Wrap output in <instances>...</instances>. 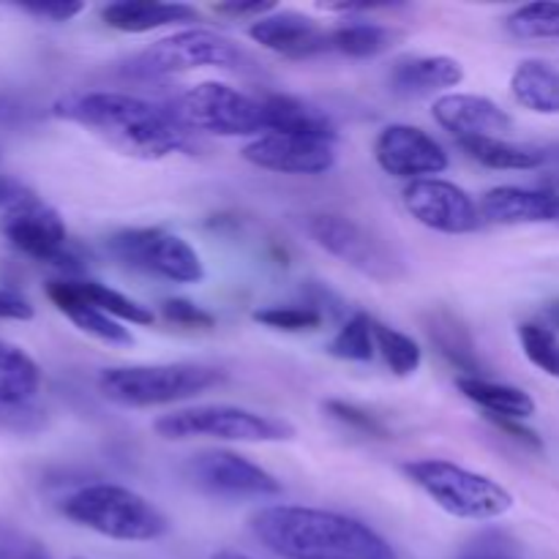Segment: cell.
Returning <instances> with one entry per match:
<instances>
[{
	"instance_id": "obj_19",
	"label": "cell",
	"mask_w": 559,
	"mask_h": 559,
	"mask_svg": "<svg viewBox=\"0 0 559 559\" xmlns=\"http://www.w3.org/2000/svg\"><path fill=\"white\" fill-rule=\"evenodd\" d=\"M480 218L502 227L559 222V211L549 194L522 186H495L480 197Z\"/></svg>"
},
{
	"instance_id": "obj_39",
	"label": "cell",
	"mask_w": 559,
	"mask_h": 559,
	"mask_svg": "<svg viewBox=\"0 0 559 559\" xmlns=\"http://www.w3.org/2000/svg\"><path fill=\"white\" fill-rule=\"evenodd\" d=\"M33 306L31 300L22 298L20 293H14V289H3L0 287V320H20V322H27L33 320Z\"/></svg>"
},
{
	"instance_id": "obj_31",
	"label": "cell",
	"mask_w": 559,
	"mask_h": 559,
	"mask_svg": "<svg viewBox=\"0 0 559 559\" xmlns=\"http://www.w3.org/2000/svg\"><path fill=\"white\" fill-rule=\"evenodd\" d=\"M374 338H377V353L385 358L388 369L396 377H409L420 369L424 364V349L418 347L413 336L396 331L391 325H382L374 320Z\"/></svg>"
},
{
	"instance_id": "obj_18",
	"label": "cell",
	"mask_w": 559,
	"mask_h": 559,
	"mask_svg": "<svg viewBox=\"0 0 559 559\" xmlns=\"http://www.w3.org/2000/svg\"><path fill=\"white\" fill-rule=\"evenodd\" d=\"M464 82V66L451 55H407L391 69V91L404 98L431 96Z\"/></svg>"
},
{
	"instance_id": "obj_37",
	"label": "cell",
	"mask_w": 559,
	"mask_h": 559,
	"mask_svg": "<svg viewBox=\"0 0 559 559\" xmlns=\"http://www.w3.org/2000/svg\"><path fill=\"white\" fill-rule=\"evenodd\" d=\"M325 409L331 413V418H336L338 424L349 426V429H358L364 435H374V437H385V429H382L380 420L374 415H369L366 409L355 407V404L347 402H328Z\"/></svg>"
},
{
	"instance_id": "obj_33",
	"label": "cell",
	"mask_w": 559,
	"mask_h": 559,
	"mask_svg": "<svg viewBox=\"0 0 559 559\" xmlns=\"http://www.w3.org/2000/svg\"><path fill=\"white\" fill-rule=\"evenodd\" d=\"M506 27L516 38H559V3H530L513 11Z\"/></svg>"
},
{
	"instance_id": "obj_12",
	"label": "cell",
	"mask_w": 559,
	"mask_h": 559,
	"mask_svg": "<svg viewBox=\"0 0 559 559\" xmlns=\"http://www.w3.org/2000/svg\"><path fill=\"white\" fill-rule=\"evenodd\" d=\"M191 484L218 500H271L282 495V480L249 456L213 448L200 451L186 464Z\"/></svg>"
},
{
	"instance_id": "obj_27",
	"label": "cell",
	"mask_w": 559,
	"mask_h": 559,
	"mask_svg": "<svg viewBox=\"0 0 559 559\" xmlns=\"http://www.w3.org/2000/svg\"><path fill=\"white\" fill-rule=\"evenodd\" d=\"M469 158L489 169H516V173H527V169H538L546 164L544 147L540 145H519L511 140H464L459 142Z\"/></svg>"
},
{
	"instance_id": "obj_36",
	"label": "cell",
	"mask_w": 559,
	"mask_h": 559,
	"mask_svg": "<svg viewBox=\"0 0 559 559\" xmlns=\"http://www.w3.org/2000/svg\"><path fill=\"white\" fill-rule=\"evenodd\" d=\"M44 426V409L36 404H0V429L31 435Z\"/></svg>"
},
{
	"instance_id": "obj_9",
	"label": "cell",
	"mask_w": 559,
	"mask_h": 559,
	"mask_svg": "<svg viewBox=\"0 0 559 559\" xmlns=\"http://www.w3.org/2000/svg\"><path fill=\"white\" fill-rule=\"evenodd\" d=\"M0 235L14 251H20L27 260L44 262V265L58 267H82L80 254L69 238L63 216L47 202L33 194H22L11 205L3 207L0 216Z\"/></svg>"
},
{
	"instance_id": "obj_28",
	"label": "cell",
	"mask_w": 559,
	"mask_h": 559,
	"mask_svg": "<svg viewBox=\"0 0 559 559\" xmlns=\"http://www.w3.org/2000/svg\"><path fill=\"white\" fill-rule=\"evenodd\" d=\"M393 41V31L385 25L366 20H347L331 27V49L347 55V58H374L385 52Z\"/></svg>"
},
{
	"instance_id": "obj_41",
	"label": "cell",
	"mask_w": 559,
	"mask_h": 559,
	"mask_svg": "<svg viewBox=\"0 0 559 559\" xmlns=\"http://www.w3.org/2000/svg\"><path fill=\"white\" fill-rule=\"evenodd\" d=\"M22 194H25V189H22V186L16 183V180L3 178V175H0V207L11 205V202L20 200Z\"/></svg>"
},
{
	"instance_id": "obj_40",
	"label": "cell",
	"mask_w": 559,
	"mask_h": 559,
	"mask_svg": "<svg viewBox=\"0 0 559 559\" xmlns=\"http://www.w3.org/2000/svg\"><path fill=\"white\" fill-rule=\"evenodd\" d=\"M213 9L218 11V14H229V16H254L257 20H262V16H267L271 11H276V5L273 3H218L213 5Z\"/></svg>"
},
{
	"instance_id": "obj_32",
	"label": "cell",
	"mask_w": 559,
	"mask_h": 559,
	"mask_svg": "<svg viewBox=\"0 0 559 559\" xmlns=\"http://www.w3.org/2000/svg\"><path fill=\"white\" fill-rule=\"evenodd\" d=\"M519 342L535 369L559 380V336L551 328L540 325V322H524L519 325Z\"/></svg>"
},
{
	"instance_id": "obj_4",
	"label": "cell",
	"mask_w": 559,
	"mask_h": 559,
	"mask_svg": "<svg viewBox=\"0 0 559 559\" xmlns=\"http://www.w3.org/2000/svg\"><path fill=\"white\" fill-rule=\"evenodd\" d=\"M227 380L222 369L202 364L112 366L98 374V391L107 402L129 409L164 407L186 402Z\"/></svg>"
},
{
	"instance_id": "obj_8",
	"label": "cell",
	"mask_w": 559,
	"mask_h": 559,
	"mask_svg": "<svg viewBox=\"0 0 559 559\" xmlns=\"http://www.w3.org/2000/svg\"><path fill=\"white\" fill-rule=\"evenodd\" d=\"M107 254L131 271L173 284H200L205 265L189 240L158 227H131L107 238Z\"/></svg>"
},
{
	"instance_id": "obj_21",
	"label": "cell",
	"mask_w": 559,
	"mask_h": 559,
	"mask_svg": "<svg viewBox=\"0 0 559 559\" xmlns=\"http://www.w3.org/2000/svg\"><path fill=\"white\" fill-rule=\"evenodd\" d=\"M102 20L120 33H151L158 27L186 25L197 20L194 5L151 3V0H118L102 9Z\"/></svg>"
},
{
	"instance_id": "obj_7",
	"label": "cell",
	"mask_w": 559,
	"mask_h": 559,
	"mask_svg": "<svg viewBox=\"0 0 559 559\" xmlns=\"http://www.w3.org/2000/svg\"><path fill=\"white\" fill-rule=\"evenodd\" d=\"M243 63H249V55L235 47L227 36L205 31V27H189V31L158 38L156 44L136 52L126 63V74L136 80H162V76L207 69V66L240 69Z\"/></svg>"
},
{
	"instance_id": "obj_45",
	"label": "cell",
	"mask_w": 559,
	"mask_h": 559,
	"mask_svg": "<svg viewBox=\"0 0 559 559\" xmlns=\"http://www.w3.org/2000/svg\"><path fill=\"white\" fill-rule=\"evenodd\" d=\"M211 559H254L249 555H240V551H216Z\"/></svg>"
},
{
	"instance_id": "obj_20",
	"label": "cell",
	"mask_w": 559,
	"mask_h": 559,
	"mask_svg": "<svg viewBox=\"0 0 559 559\" xmlns=\"http://www.w3.org/2000/svg\"><path fill=\"white\" fill-rule=\"evenodd\" d=\"M47 298L52 300L55 309H58L60 314L69 317V320L74 322V328H80L87 336L98 338V342L104 344H115V347H131V344H134V336H131V331L123 322L104 314V311L96 309L93 304H87L71 282H49Z\"/></svg>"
},
{
	"instance_id": "obj_46",
	"label": "cell",
	"mask_w": 559,
	"mask_h": 559,
	"mask_svg": "<svg viewBox=\"0 0 559 559\" xmlns=\"http://www.w3.org/2000/svg\"><path fill=\"white\" fill-rule=\"evenodd\" d=\"M464 559H511V557H497V555H478V557H464Z\"/></svg>"
},
{
	"instance_id": "obj_2",
	"label": "cell",
	"mask_w": 559,
	"mask_h": 559,
	"mask_svg": "<svg viewBox=\"0 0 559 559\" xmlns=\"http://www.w3.org/2000/svg\"><path fill=\"white\" fill-rule=\"evenodd\" d=\"M249 527L282 559H399L393 546L353 516L304 506H267Z\"/></svg>"
},
{
	"instance_id": "obj_15",
	"label": "cell",
	"mask_w": 559,
	"mask_h": 559,
	"mask_svg": "<svg viewBox=\"0 0 559 559\" xmlns=\"http://www.w3.org/2000/svg\"><path fill=\"white\" fill-rule=\"evenodd\" d=\"M254 167L278 175H325L336 164V142L265 131L240 151Z\"/></svg>"
},
{
	"instance_id": "obj_35",
	"label": "cell",
	"mask_w": 559,
	"mask_h": 559,
	"mask_svg": "<svg viewBox=\"0 0 559 559\" xmlns=\"http://www.w3.org/2000/svg\"><path fill=\"white\" fill-rule=\"evenodd\" d=\"M164 320L180 328H194V331H211L216 325V317L205 311L202 306L191 304L186 298H169L162 304Z\"/></svg>"
},
{
	"instance_id": "obj_34",
	"label": "cell",
	"mask_w": 559,
	"mask_h": 559,
	"mask_svg": "<svg viewBox=\"0 0 559 559\" xmlns=\"http://www.w3.org/2000/svg\"><path fill=\"white\" fill-rule=\"evenodd\" d=\"M251 317L260 325L284 333L317 331L325 322V314L317 306H265V309H257Z\"/></svg>"
},
{
	"instance_id": "obj_26",
	"label": "cell",
	"mask_w": 559,
	"mask_h": 559,
	"mask_svg": "<svg viewBox=\"0 0 559 559\" xmlns=\"http://www.w3.org/2000/svg\"><path fill=\"white\" fill-rule=\"evenodd\" d=\"M426 331H429L431 342L440 347V353L445 355L459 371H464V377H484L473 336H469V331L456 320V317L448 314V311H435Z\"/></svg>"
},
{
	"instance_id": "obj_16",
	"label": "cell",
	"mask_w": 559,
	"mask_h": 559,
	"mask_svg": "<svg viewBox=\"0 0 559 559\" xmlns=\"http://www.w3.org/2000/svg\"><path fill=\"white\" fill-rule=\"evenodd\" d=\"M437 123L456 136V142L464 140H506L513 131V118L486 96L475 93H445L431 107Z\"/></svg>"
},
{
	"instance_id": "obj_38",
	"label": "cell",
	"mask_w": 559,
	"mask_h": 559,
	"mask_svg": "<svg viewBox=\"0 0 559 559\" xmlns=\"http://www.w3.org/2000/svg\"><path fill=\"white\" fill-rule=\"evenodd\" d=\"M20 9L25 11V14L38 16V20L69 22L85 11V3H22Z\"/></svg>"
},
{
	"instance_id": "obj_23",
	"label": "cell",
	"mask_w": 559,
	"mask_h": 559,
	"mask_svg": "<svg viewBox=\"0 0 559 559\" xmlns=\"http://www.w3.org/2000/svg\"><path fill=\"white\" fill-rule=\"evenodd\" d=\"M456 388L467 402L478 404L491 420H527L535 415V402L522 388L495 382L489 377H456Z\"/></svg>"
},
{
	"instance_id": "obj_14",
	"label": "cell",
	"mask_w": 559,
	"mask_h": 559,
	"mask_svg": "<svg viewBox=\"0 0 559 559\" xmlns=\"http://www.w3.org/2000/svg\"><path fill=\"white\" fill-rule=\"evenodd\" d=\"M374 158L391 178L402 180H424L445 173L451 158L445 147L418 126L391 123L377 134Z\"/></svg>"
},
{
	"instance_id": "obj_13",
	"label": "cell",
	"mask_w": 559,
	"mask_h": 559,
	"mask_svg": "<svg viewBox=\"0 0 559 559\" xmlns=\"http://www.w3.org/2000/svg\"><path fill=\"white\" fill-rule=\"evenodd\" d=\"M404 207L426 229L442 235H469L480 227V207L462 186L442 178L413 180L404 186Z\"/></svg>"
},
{
	"instance_id": "obj_44",
	"label": "cell",
	"mask_w": 559,
	"mask_h": 559,
	"mask_svg": "<svg viewBox=\"0 0 559 559\" xmlns=\"http://www.w3.org/2000/svg\"><path fill=\"white\" fill-rule=\"evenodd\" d=\"M540 147H544L546 164H557L559 167V142H549V145H540Z\"/></svg>"
},
{
	"instance_id": "obj_30",
	"label": "cell",
	"mask_w": 559,
	"mask_h": 559,
	"mask_svg": "<svg viewBox=\"0 0 559 559\" xmlns=\"http://www.w3.org/2000/svg\"><path fill=\"white\" fill-rule=\"evenodd\" d=\"M74 284L76 293L93 304L96 309H102L104 314L115 317L120 322H129V325H153V311L147 306H142L140 300L129 298V295L118 293V289L107 287V284H98V282H71Z\"/></svg>"
},
{
	"instance_id": "obj_6",
	"label": "cell",
	"mask_w": 559,
	"mask_h": 559,
	"mask_svg": "<svg viewBox=\"0 0 559 559\" xmlns=\"http://www.w3.org/2000/svg\"><path fill=\"white\" fill-rule=\"evenodd\" d=\"M162 440L183 442L194 437L222 442H287L295 437V426L278 415L254 413L233 404H197L175 409L153 424Z\"/></svg>"
},
{
	"instance_id": "obj_25",
	"label": "cell",
	"mask_w": 559,
	"mask_h": 559,
	"mask_svg": "<svg viewBox=\"0 0 559 559\" xmlns=\"http://www.w3.org/2000/svg\"><path fill=\"white\" fill-rule=\"evenodd\" d=\"M41 388V369L16 344L0 338V404H31Z\"/></svg>"
},
{
	"instance_id": "obj_47",
	"label": "cell",
	"mask_w": 559,
	"mask_h": 559,
	"mask_svg": "<svg viewBox=\"0 0 559 559\" xmlns=\"http://www.w3.org/2000/svg\"><path fill=\"white\" fill-rule=\"evenodd\" d=\"M76 559H82V557H76Z\"/></svg>"
},
{
	"instance_id": "obj_10",
	"label": "cell",
	"mask_w": 559,
	"mask_h": 559,
	"mask_svg": "<svg viewBox=\"0 0 559 559\" xmlns=\"http://www.w3.org/2000/svg\"><path fill=\"white\" fill-rule=\"evenodd\" d=\"M178 115L189 131L213 136L265 134V112L260 98L240 93L224 82H200L180 96Z\"/></svg>"
},
{
	"instance_id": "obj_17",
	"label": "cell",
	"mask_w": 559,
	"mask_h": 559,
	"mask_svg": "<svg viewBox=\"0 0 559 559\" xmlns=\"http://www.w3.org/2000/svg\"><path fill=\"white\" fill-rule=\"evenodd\" d=\"M251 41L282 58H311L331 49V31L322 27L314 16H306L300 11L276 9L262 20L251 22L249 27Z\"/></svg>"
},
{
	"instance_id": "obj_1",
	"label": "cell",
	"mask_w": 559,
	"mask_h": 559,
	"mask_svg": "<svg viewBox=\"0 0 559 559\" xmlns=\"http://www.w3.org/2000/svg\"><path fill=\"white\" fill-rule=\"evenodd\" d=\"M52 115L82 126L123 156L158 162L189 145V126L178 109L118 91H85L58 98Z\"/></svg>"
},
{
	"instance_id": "obj_43",
	"label": "cell",
	"mask_w": 559,
	"mask_h": 559,
	"mask_svg": "<svg viewBox=\"0 0 559 559\" xmlns=\"http://www.w3.org/2000/svg\"><path fill=\"white\" fill-rule=\"evenodd\" d=\"M544 325L546 328H551V331H559V300H551L549 306H546L544 309Z\"/></svg>"
},
{
	"instance_id": "obj_5",
	"label": "cell",
	"mask_w": 559,
	"mask_h": 559,
	"mask_svg": "<svg viewBox=\"0 0 559 559\" xmlns=\"http://www.w3.org/2000/svg\"><path fill=\"white\" fill-rule=\"evenodd\" d=\"M404 475L453 519L491 522L513 508V495L484 473L462 467L448 459H418L404 464Z\"/></svg>"
},
{
	"instance_id": "obj_24",
	"label": "cell",
	"mask_w": 559,
	"mask_h": 559,
	"mask_svg": "<svg viewBox=\"0 0 559 559\" xmlns=\"http://www.w3.org/2000/svg\"><path fill=\"white\" fill-rule=\"evenodd\" d=\"M511 93L530 112L559 115V69L540 58L522 60L511 74Z\"/></svg>"
},
{
	"instance_id": "obj_42",
	"label": "cell",
	"mask_w": 559,
	"mask_h": 559,
	"mask_svg": "<svg viewBox=\"0 0 559 559\" xmlns=\"http://www.w3.org/2000/svg\"><path fill=\"white\" fill-rule=\"evenodd\" d=\"M540 191L551 197V202H555L559 211V173L544 175V178H540Z\"/></svg>"
},
{
	"instance_id": "obj_11",
	"label": "cell",
	"mask_w": 559,
	"mask_h": 559,
	"mask_svg": "<svg viewBox=\"0 0 559 559\" xmlns=\"http://www.w3.org/2000/svg\"><path fill=\"white\" fill-rule=\"evenodd\" d=\"M306 233L320 249L374 282H396L399 276H404L402 257L353 218L338 216V213H317L306 222Z\"/></svg>"
},
{
	"instance_id": "obj_3",
	"label": "cell",
	"mask_w": 559,
	"mask_h": 559,
	"mask_svg": "<svg viewBox=\"0 0 559 559\" xmlns=\"http://www.w3.org/2000/svg\"><path fill=\"white\" fill-rule=\"evenodd\" d=\"M60 513L112 540L147 544L169 533V519L147 497L120 484H87L60 502Z\"/></svg>"
},
{
	"instance_id": "obj_29",
	"label": "cell",
	"mask_w": 559,
	"mask_h": 559,
	"mask_svg": "<svg viewBox=\"0 0 559 559\" xmlns=\"http://www.w3.org/2000/svg\"><path fill=\"white\" fill-rule=\"evenodd\" d=\"M377 353V338H374V317L355 311L336 336L328 344V355L338 360H353V364H369Z\"/></svg>"
},
{
	"instance_id": "obj_22",
	"label": "cell",
	"mask_w": 559,
	"mask_h": 559,
	"mask_svg": "<svg viewBox=\"0 0 559 559\" xmlns=\"http://www.w3.org/2000/svg\"><path fill=\"white\" fill-rule=\"evenodd\" d=\"M262 112H265V131L278 134H300L317 136V140L336 142V126L331 123L322 109L311 107L309 102L295 96H267L262 98Z\"/></svg>"
}]
</instances>
